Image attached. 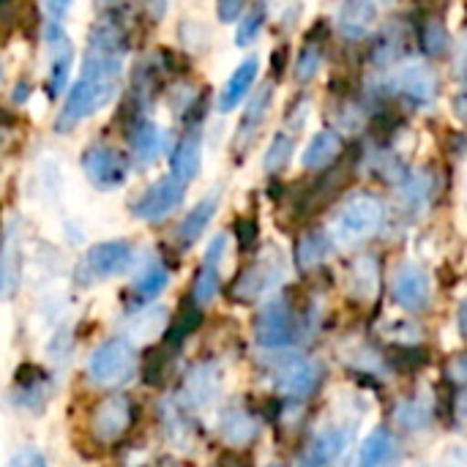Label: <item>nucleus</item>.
<instances>
[{
  "instance_id": "obj_15",
  "label": "nucleus",
  "mask_w": 467,
  "mask_h": 467,
  "mask_svg": "<svg viewBox=\"0 0 467 467\" xmlns=\"http://www.w3.org/2000/svg\"><path fill=\"white\" fill-rule=\"evenodd\" d=\"M348 443H350V432H348V430H342V427L323 430V432L312 441L309 451L301 457L298 467H331L342 454H345Z\"/></svg>"
},
{
  "instance_id": "obj_1",
  "label": "nucleus",
  "mask_w": 467,
  "mask_h": 467,
  "mask_svg": "<svg viewBox=\"0 0 467 467\" xmlns=\"http://www.w3.org/2000/svg\"><path fill=\"white\" fill-rule=\"evenodd\" d=\"M123 52H126V36L118 25L101 22L90 30V44L85 52L82 74L71 85L63 109L55 120V129L66 134L101 107H107L118 93V79L123 71Z\"/></svg>"
},
{
  "instance_id": "obj_28",
  "label": "nucleus",
  "mask_w": 467,
  "mask_h": 467,
  "mask_svg": "<svg viewBox=\"0 0 467 467\" xmlns=\"http://www.w3.org/2000/svg\"><path fill=\"white\" fill-rule=\"evenodd\" d=\"M328 252H331V238L326 233H309V235L301 238L296 260H298L301 268H315L317 263L326 260Z\"/></svg>"
},
{
  "instance_id": "obj_30",
  "label": "nucleus",
  "mask_w": 467,
  "mask_h": 467,
  "mask_svg": "<svg viewBox=\"0 0 467 467\" xmlns=\"http://www.w3.org/2000/svg\"><path fill=\"white\" fill-rule=\"evenodd\" d=\"M216 293H219V265L202 260V268L194 279V301L200 306H208L216 298Z\"/></svg>"
},
{
  "instance_id": "obj_21",
  "label": "nucleus",
  "mask_w": 467,
  "mask_h": 467,
  "mask_svg": "<svg viewBox=\"0 0 467 467\" xmlns=\"http://www.w3.org/2000/svg\"><path fill=\"white\" fill-rule=\"evenodd\" d=\"M172 178H178L181 183H192L200 175L202 167V134L194 129L189 134H183V140L175 145L172 153Z\"/></svg>"
},
{
  "instance_id": "obj_39",
  "label": "nucleus",
  "mask_w": 467,
  "mask_h": 467,
  "mask_svg": "<svg viewBox=\"0 0 467 467\" xmlns=\"http://www.w3.org/2000/svg\"><path fill=\"white\" fill-rule=\"evenodd\" d=\"M224 249H227V235H216L211 244H208V249H205V263H222V257H224Z\"/></svg>"
},
{
  "instance_id": "obj_2",
  "label": "nucleus",
  "mask_w": 467,
  "mask_h": 467,
  "mask_svg": "<svg viewBox=\"0 0 467 467\" xmlns=\"http://www.w3.org/2000/svg\"><path fill=\"white\" fill-rule=\"evenodd\" d=\"M386 222V208L372 194H356L350 197L331 224V244L337 246H356L367 238H372Z\"/></svg>"
},
{
  "instance_id": "obj_32",
  "label": "nucleus",
  "mask_w": 467,
  "mask_h": 467,
  "mask_svg": "<svg viewBox=\"0 0 467 467\" xmlns=\"http://www.w3.org/2000/svg\"><path fill=\"white\" fill-rule=\"evenodd\" d=\"M320 63H323V49L320 44H306L301 49V55L296 57V66H293V74L298 82H309L315 79V74L320 71Z\"/></svg>"
},
{
  "instance_id": "obj_12",
  "label": "nucleus",
  "mask_w": 467,
  "mask_h": 467,
  "mask_svg": "<svg viewBox=\"0 0 467 467\" xmlns=\"http://www.w3.org/2000/svg\"><path fill=\"white\" fill-rule=\"evenodd\" d=\"M19 285H22V244H19L16 224H11L0 249V301H11L19 293Z\"/></svg>"
},
{
  "instance_id": "obj_41",
  "label": "nucleus",
  "mask_w": 467,
  "mask_h": 467,
  "mask_svg": "<svg viewBox=\"0 0 467 467\" xmlns=\"http://www.w3.org/2000/svg\"><path fill=\"white\" fill-rule=\"evenodd\" d=\"M238 233H241V246L246 249V246L257 238V224H254V219H241V222H238Z\"/></svg>"
},
{
  "instance_id": "obj_18",
  "label": "nucleus",
  "mask_w": 467,
  "mask_h": 467,
  "mask_svg": "<svg viewBox=\"0 0 467 467\" xmlns=\"http://www.w3.org/2000/svg\"><path fill=\"white\" fill-rule=\"evenodd\" d=\"M397 460H400L397 438L389 430L378 427L364 438L358 457H356V467H394Z\"/></svg>"
},
{
  "instance_id": "obj_24",
  "label": "nucleus",
  "mask_w": 467,
  "mask_h": 467,
  "mask_svg": "<svg viewBox=\"0 0 467 467\" xmlns=\"http://www.w3.org/2000/svg\"><path fill=\"white\" fill-rule=\"evenodd\" d=\"M339 153H342V137H339L337 131H331V129H323V131H317V134L309 140V145H306V150H304V156H301V164H304L306 170H323V167H328Z\"/></svg>"
},
{
  "instance_id": "obj_40",
  "label": "nucleus",
  "mask_w": 467,
  "mask_h": 467,
  "mask_svg": "<svg viewBox=\"0 0 467 467\" xmlns=\"http://www.w3.org/2000/svg\"><path fill=\"white\" fill-rule=\"evenodd\" d=\"M71 5H74V0H44L47 14H49L52 19H57V22L71 11Z\"/></svg>"
},
{
  "instance_id": "obj_19",
  "label": "nucleus",
  "mask_w": 467,
  "mask_h": 467,
  "mask_svg": "<svg viewBox=\"0 0 467 467\" xmlns=\"http://www.w3.org/2000/svg\"><path fill=\"white\" fill-rule=\"evenodd\" d=\"M257 71H260V60L254 55L241 60V66L230 74V79L224 82V88L219 93V112H233L252 93Z\"/></svg>"
},
{
  "instance_id": "obj_34",
  "label": "nucleus",
  "mask_w": 467,
  "mask_h": 467,
  "mask_svg": "<svg viewBox=\"0 0 467 467\" xmlns=\"http://www.w3.org/2000/svg\"><path fill=\"white\" fill-rule=\"evenodd\" d=\"M353 276H356V290L361 298H372L375 290H378V265L372 257H361L353 268Z\"/></svg>"
},
{
  "instance_id": "obj_29",
  "label": "nucleus",
  "mask_w": 467,
  "mask_h": 467,
  "mask_svg": "<svg viewBox=\"0 0 467 467\" xmlns=\"http://www.w3.org/2000/svg\"><path fill=\"white\" fill-rule=\"evenodd\" d=\"M293 150H296V140L287 134V131H279V134H274V140H271V145H268V150H265V159H263V167H265V172H279L290 159H293Z\"/></svg>"
},
{
  "instance_id": "obj_42",
  "label": "nucleus",
  "mask_w": 467,
  "mask_h": 467,
  "mask_svg": "<svg viewBox=\"0 0 467 467\" xmlns=\"http://www.w3.org/2000/svg\"><path fill=\"white\" fill-rule=\"evenodd\" d=\"M101 5H112V3H120V0H99Z\"/></svg>"
},
{
  "instance_id": "obj_17",
  "label": "nucleus",
  "mask_w": 467,
  "mask_h": 467,
  "mask_svg": "<svg viewBox=\"0 0 467 467\" xmlns=\"http://www.w3.org/2000/svg\"><path fill=\"white\" fill-rule=\"evenodd\" d=\"M378 22V3L375 0H345L337 16V27L345 38L356 41L364 38Z\"/></svg>"
},
{
  "instance_id": "obj_5",
  "label": "nucleus",
  "mask_w": 467,
  "mask_h": 467,
  "mask_svg": "<svg viewBox=\"0 0 467 467\" xmlns=\"http://www.w3.org/2000/svg\"><path fill=\"white\" fill-rule=\"evenodd\" d=\"M183 197H186V183L167 175L145 189V194L131 205V213L142 222H161L164 216L181 208Z\"/></svg>"
},
{
  "instance_id": "obj_7",
  "label": "nucleus",
  "mask_w": 467,
  "mask_h": 467,
  "mask_svg": "<svg viewBox=\"0 0 467 467\" xmlns=\"http://www.w3.org/2000/svg\"><path fill=\"white\" fill-rule=\"evenodd\" d=\"M391 293H394V301L408 309V312H421L430 306V276L421 265L416 263H402L394 274V282H391Z\"/></svg>"
},
{
  "instance_id": "obj_8",
  "label": "nucleus",
  "mask_w": 467,
  "mask_h": 467,
  "mask_svg": "<svg viewBox=\"0 0 467 467\" xmlns=\"http://www.w3.org/2000/svg\"><path fill=\"white\" fill-rule=\"evenodd\" d=\"M254 339L265 350H282L293 342V315L282 298L271 301L260 312L257 326H254Z\"/></svg>"
},
{
  "instance_id": "obj_25",
  "label": "nucleus",
  "mask_w": 467,
  "mask_h": 467,
  "mask_svg": "<svg viewBox=\"0 0 467 467\" xmlns=\"http://www.w3.org/2000/svg\"><path fill=\"white\" fill-rule=\"evenodd\" d=\"M222 441L230 446H246L257 435V421L244 408H224L219 419Z\"/></svg>"
},
{
  "instance_id": "obj_6",
  "label": "nucleus",
  "mask_w": 467,
  "mask_h": 467,
  "mask_svg": "<svg viewBox=\"0 0 467 467\" xmlns=\"http://www.w3.org/2000/svg\"><path fill=\"white\" fill-rule=\"evenodd\" d=\"M44 41L49 49V79H47V90L52 99H57L63 93V88L68 85L71 77V63H74V47L71 38L66 36L63 25L57 19H49L44 27Z\"/></svg>"
},
{
  "instance_id": "obj_14",
  "label": "nucleus",
  "mask_w": 467,
  "mask_h": 467,
  "mask_svg": "<svg viewBox=\"0 0 467 467\" xmlns=\"http://www.w3.org/2000/svg\"><path fill=\"white\" fill-rule=\"evenodd\" d=\"M131 424V405L123 397H109L104 400L96 413H93V432L101 441H115L120 438Z\"/></svg>"
},
{
  "instance_id": "obj_35",
  "label": "nucleus",
  "mask_w": 467,
  "mask_h": 467,
  "mask_svg": "<svg viewBox=\"0 0 467 467\" xmlns=\"http://www.w3.org/2000/svg\"><path fill=\"white\" fill-rule=\"evenodd\" d=\"M424 49L430 55H443L449 52V30L441 19H430L424 27Z\"/></svg>"
},
{
  "instance_id": "obj_9",
  "label": "nucleus",
  "mask_w": 467,
  "mask_h": 467,
  "mask_svg": "<svg viewBox=\"0 0 467 467\" xmlns=\"http://www.w3.org/2000/svg\"><path fill=\"white\" fill-rule=\"evenodd\" d=\"M134 252L126 241H104L88 249L85 254V271L93 279H112L131 268Z\"/></svg>"
},
{
  "instance_id": "obj_26",
  "label": "nucleus",
  "mask_w": 467,
  "mask_h": 467,
  "mask_svg": "<svg viewBox=\"0 0 467 467\" xmlns=\"http://www.w3.org/2000/svg\"><path fill=\"white\" fill-rule=\"evenodd\" d=\"M167 285H170V271L161 263H156V265H148L137 276L134 296H137V301H153L156 296H161L167 290Z\"/></svg>"
},
{
  "instance_id": "obj_13",
  "label": "nucleus",
  "mask_w": 467,
  "mask_h": 467,
  "mask_svg": "<svg viewBox=\"0 0 467 467\" xmlns=\"http://www.w3.org/2000/svg\"><path fill=\"white\" fill-rule=\"evenodd\" d=\"M271 101H274V85H271V82L263 85V88H257V90L252 93L249 107H246V112H244V118H241V123H238V134H235V150H238V153L246 150V148L254 142V137H257V131H260L265 115H268V109H271Z\"/></svg>"
},
{
  "instance_id": "obj_11",
  "label": "nucleus",
  "mask_w": 467,
  "mask_h": 467,
  "mask_svg": "<svg viewBox=\"0 0 467 467\" xmlns=\"http://www.w3.org/2000/svg\"><path fill=\"white\" fill-rule=\"evenodd\" d=\"M394 88L416 104H432L438 96V74L421 60H408L397 68Z\"/></svg>"
},
{
  "instance_id": "obj_37",
  "label": "nucleus",
  "mask_w": 467,
  "mask_h": 467,
  "mask_svg": "<svg viewBox=\"0 0 467 467\" xmlns=\"http://www.w3.org/2000/svg\"><path fill=\"white\" fill-rule=\"evenodd\" d=\"M3 467H47V460L38 449L25 446V449H16Z\"/></svg>"
},
{
  "instance_id": "obj_31",
  "label": "nucleus",
  "mask_w": 467,
  "mask_h": 467,
  "mask_svg": "<svg viewBox=\"0 0 467 467\" xmlns=\"http://www.w3.org/2000/svg\"><path fill=\"white\" fill-rule=\"evenodd\" d=\"M430 416H432V405H430V400H424V397H416L413 402H405V405H400V410H397L400 424H405L408 430H427Z\"/></svg>"
},
{
  "instance_id": "obj_43",
  "label": "nucleus",
  "mask_w": 467,
  "mask_h": 467,
  "mask_svg": "<svg viewBox=\"0 0 467 467\" xmlns=\"http://www.w3.org/2000/svg\"><path fill=\"white\" fill-rule=\"evenodd\" d=\"M268 467H279V465H268Z\"/></svg>"
},
{
  "instance_id": "obj_16",
  "label": "nucleus",
  "mask_w": 467,
  "mask_h": 467,
  "mask_svg": "<svg viewBox=\"0 0 467 467\" xmlns=\"http://www.w3.org/2000/svg\"><path fill=\"white\" fill-rule=\"evenodd\" d=\"M186 400L192 408L202 410L211 408L219 400L222 391V378H219V367L216 364H200L186 375Z\"/></svg>"
},
{
  "instance_id": "obj_33",
  "label": "nucleus",
  "mask_w": 467,
  "mask_h": 467,
  "mask_svg": "<svg viewBox=\"0 0 467 467\" xmlns=\"http://www.w3.org/2000/svg\"><path fill=\"white\" fill-rule=\"evenodd\" d=\"M263 22H265V8L263 5H252L249 14L241 19L238 30H235V44L238 47H249L257 38V33L263 30Z\"/></svg>"
},
{
  "instance_id": "obj_10",
  "label": "nucleus",
  "mask_w": 467,
  "mask_h": 467,
  "mask_svg": "<svg viewBox=\"0 0 467 467\" xmlns=\"http://www.w3.org/2000/svg\"><path fill=\"white\" fill-rule=\"evenodd\" d=\"M282 276H285L282 260L279 257H263L241 274V279L235 282V296L241 301H257V298L274 293L279 287Z\"/></svg>"
},
{
  "instance_id": "obj_27",
  "label": "nucleus",
  "mask_w": 467,
  "mask_h": 467,
  "mask_svg": "<svg viewBox=\"0 0 467 467\" xmlns=\"http://www.w3.org/2000/svg\"><path fill=\"white\" fill-rule=\"evenodd\" d=\"M164 326H167V309H164V306H153V309L142 312V315L131 323L129 334H131L134 342H153V339L164 331Z\"/></svg>"
},
{
  "instance_id": "obj_23",
  "label": "nucleus",
  "mask_w": 467,
  "mask_h": 467,
  "mask_svg": "<svg viewBox=\"0 0 467 467\" xmlns=\"http://www.w3.org/2000/svg\"><path fill=\"white\" fill-rule=\"evenodd\" d=\"M216 208H219V192H211L208 197H202V200L183 216V222L178 224V244H181L183 249H189V246H194V244L200 241V235H202L205 227L211 224Z\"/></svg>"
},
{
  "instance_id": "obj_38",
  "label": "nucleus",
  "mask_w": 467,
  "mask_h": 467,
  "mask_svg": "<svg viewBox=\"0 0 467 467\" xmlns=\"http://www.w3.org/2000/svg\"><path fill=\"white\" fill-rule=\"evenodd\" d=\"M246 3L249 0H219L216 3V14H219L222 22H235L246 11Z\"/></svg>"
},
{
  "instance_id": "obj_4",
  "label": "nucleus",
  "mask_w": 467,
  "mask_h": 467,
  "mask_svg": "<svg viewBox=\"0 0 467 467\" xmlns=\"http://www.w3.org/2000/svg\"><path fill=\"white\" fill-rule=\"evenodd\" d=\"M82 172L90 181V186H96L101 192H109V189H118V186L126 183L129 164H126L123 153H118L115 148L93 145L82 156Z\"/></svg>"
},
{
  "instance_id": "obj_36",
  "label": "nucleus",
  "mask_w": 467,
  "mask_h": 467,
  "mask_svg": "<svg viewBox=\"0 0 467 467\" xmlns=\"http://www.w3.org/2000/svg\"><path fill=\"white\" fill-rule=\"evenodd\" d=\"M427 197H430V181L427 178H413L400 192V200L410 208H421L427 202Z\"/></svg>"
},
{
  "instance_id": "obj_22",
  "label": "nucleus",
  "mask_w": 467,
  "mask_h": 467,
  "mask_svg": "<svg viewBox=\"0 0 467 467\" xmlns=\"http://www.w3.org/2000/svg\"><path fill=\"white\" fill-rule=\"evenodd\" d=\"M129 142H131V153H134V159H137L140 167L153 164V161L161 156V150H164V134H161V129H159L153 120H148V118H140V120L134 123V129H131V134H129Z\"/></svg>"
},
{
  "instance_id": "obj_3",
  "label": "nucleus",
  "mask_w": 467,
  "mask_h": 467,
  "mask_svg": "<svg viewBox=\"0 0 467 467\" xmlns=\"http://www.w3.org/2000/svg\"><path fill=\"white\" fill-rule=\"evenodd\" d=\"M134 372V348L129 339H107L88 358V378L96 386H120Z\"/></svg>"
},
{
  "instance_id": "obj_20",
  "label": "nucleus",
  "mask_w": 467,
  "mask_h": 467,
  "mask_svg": "<svg viewBox=\"0 0 467 467\" xmlns=\"http://www.w3.org/2000/svg\"><path fill=\"white\" fill-rule=\"evenodd\" d=\"M317 367L304 358H287L276 369V389L287 397H306L317 386Z\"/></svg>"
}]
</instances>
